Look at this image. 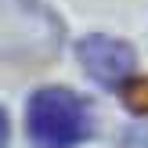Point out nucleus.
I'll return each mask as SVG.
<instances>
[{
  "label": "nucleus",
  "mask_w": 148,
  "mask_h": 148,
  "mask_svg": "<svg viewBox=\"0 0 148 148\" xmlns=\"http://www.w3.org/2000/svg\"><path fill=\"white\" fill-rule=\"evenodd\" d=\"M25 130L36 148H76L94 137V116L69 87H40L29 98Z\"/></svg>",
  "instance_id": "obj_1"
},
{
  "label": "nucleus",
  "mask_w": 148,
  "mask_h": 148,
  "mask_svg": "<svg viewBox=\"0 0 148 148\" xmlns=\"http://www.w3.org/2000/svg\"><path fill=\"white\" fill-rule=\"evenodd\" d=\"M62 43V25L40 0H4V54L11 62H47Z\"/></svg>",
  "instance_id": "obj_2"
},
{
  "label": "nucleus",
  "mask_w": 148,
  "mask_h": 148,
  "mask_svg": "<svg viewBox=\"0 0 148 148\" xmlns=\"http://www.w3.org/2000/svg\"><path fill=\"white\" fill-rule=\"evenodd\" d=\"M76 58L94 83H101L105 90H119L130 76H134V47L127 40H116L108 33H90L76 43Z\"/></svg>",
  "instance_id": "obj_3"
},
{
  "label": "nucleus",
  "mask_w": 148,
  "mask_h": 148,
  "mask_svg": "<svg viewBox=\"0 0 148 148\" xmlns=\"http://www.w3.org/2000/svg\"><path fill=\"white\" fill-rule=\"evenodd\" d=\"M119 94H123V101H127L130 112L148 116V76H130L127 83L119 87Z\"/></svg>",
  "instance_id": "obj_4"
},
{
  "label": "nucleus",
  "mask_w": 148,
  "mask_h": 148,
  "mask_svg": "<svg viewBox=\"0 0 148 148\" xmlns=\"http://www.w3.org/2000/svg\"><path fill=\"white\" fill-rule=\"evenodd\" d=\"M123 145L127 148H148V123L145 127H130L127 137H123Z\"/></svg>",
  "instance_id": "obj_5"
}]
</instances>
